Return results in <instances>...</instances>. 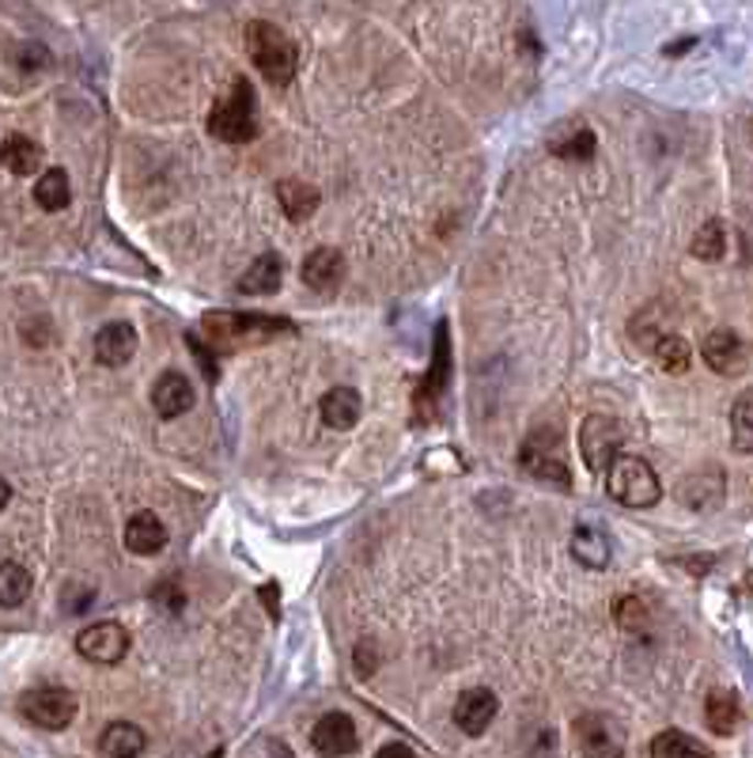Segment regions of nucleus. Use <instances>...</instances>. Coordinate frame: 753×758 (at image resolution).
<instances>
[{
  "mask_svg": "<svg viewBox=\"0 0 753 758\" xmlns=\"http://www.w3.org/2000/svg\"><path fill=\"white\" fill-rule=\"evenodd\" d=\"M606 493L624 508H652L663 501V482L652 471V463L640 455H621L613 459V466L606 471Z\"/></svg>",
  "mask_w": 753,
  "mask_h": 758,
  "instance_id": "nucleus-4",
  "label": "nucleus"
},
{
  "mask_svg": "<svg viewBox=\"0 0 753 758\" xmlns=\"http://www.w3.org/2000/svg\"><path fill=\"white\" fill-rule=\"evenodd\" d=\"M572 558L579 561V565L587 569H606L610 565V539H606L598 527H576V535H572Z\"/></svg>",
  "mask_w": 753,
  "mask_h": 758,
  "instance_id": "nucleus-24",
  "label": "nucleus"
},
{
  "mask_svg": "<svg viewBox=\"0 0 753 758\" xmlns=\"http://www.w3.org/2000/svg\"><path fill=\"white\" fill-rule=\"evenodd\" d=\"M34 201L46 212H62L68 201H73V183H68V175L62 167H49V172L34 183Z\"/></svg>",
  "mask_w": 753,
  "mask_h": 758,
  "instance_id": "nucleus-28",
  "label": "nucleus"
},
{
  "mask_svg": "<svg viewBox=\"0 0 753 758\" xmlns=\"http://www.w3.org/2000/svg\"><path fill=\"white\" fill-rule=\"evenodd\" d=\"M167 547V527L156 513H133L125 524V550L136 558H152Z\"/></svg>",
  "mask_w": 753,
  "mask_h": 758,
  "instance_id": "nucleus-17",
  "label": "nucleus"
},
{
  "mask_svg": "<svg viewBox=\"0 0 753 758\" xmlns=\"http://www.w3.org/2000/svg\"><path fill=\"white\" fill-rule=\"evenodd\" d=\"M277 201H280V209H285V217L299 224V220L314 217L322 194H319V186L303 183V178H280V183H277Z\"/></svg>",
  "mask_w": 753,
  "mask_h": 758,
  "instance_id": "nucleus-20",
  "label": "nucleus"
},
{
  "mask_svg": "<svg viewBox=\"0 0 753 758\" xmlns=\"http://www.w3.org/2000/svg\"><path fill=\"white\" fill-rule=\"evenodd\" d=\"M186 345L193 349V356H197V364H201L204 380H209V383H217L220 369H217V364H212V361H217V353H212V349L201 342V334H186Z\"/></svg>",
  "mask_w": 753,
  "mask_h": 758,
  "instance_id": "nucleus-34",
  "label": "nucleus"
},
{
  "mask_svg": "<svg viewBox=\"0 0 753 758\" xmlns=\"http://www.w3.org/2000/svg\"><path fill=\"white\" fill-rule=\"evenodd\" d=\"M652 758H716L700 739H693L689 732L666 728L652 739Z\"/></svg>",
  "mask_w": 753,
  "mask_h": 758,
  "instance_id": "nucleus-26",
  "label": "nucleus"
},
{
  "mask_svg": "<svg viewBox=\"0 0 753 758\" xmlns=\"http://www.w3.org/2000/svg\"><path fill=\"white\" fill-rule=\"evenodd\" d=\"M375 758H417V751L406 744H387V747H379V755Z\"/></svg>",
  "mask_w": 753,
  "mask_h": 758,
  "instance_id": "nucleus-36",
  "label": "nucleus"
},
{
  "mask_svg": "<svg viewBox=\"0 0 753 758\" xmlns=\"http://www.w3.org/2000/svg\"><path fill=\"white\" fill-rule=\"evenodd\" d=\"M519 466L527 474H534L538 482H553L561 490H572V471L564 463V451H561V437L557 432H534L527 437V444L519 448Z\"/></svg>",
  "mask_w": 753,
  "mask_h": 758,
  "instance_id": "nucleus-6",
  "label": "nucleus"
},
{
  "mask_svg": "<svg viewBox=\"0 0 753 758\" xmlns=\"http://www.w3.org/2000/svg\"><path fill=\"white\" fill-rule=\"evenodd\" d=\"M280 281H285V262H280V254H258V259L251 262V270H246L243 277L235 281V293L243 296H269L280 288Z\"/></svg>",
  "mask_w": 753,
  "mask_h": 758,
  "instance_id": "nucleus-19",
  "label": "nucleus"
},
{
  "mask_svg": "<svg viewBox=\"0 0 753 758\" xmlns=\"http://www.w3.org/2000/svg\"><path fill=\"white\" fill-rule=\"evenodd\" d=\"M209 133L217 141H228V144H246L254 141L262 133V122H258V96H254V88L246 80H235L231 84V96L220 99L217 107H212L209 114Z\"/></svg>",
  "mask_w": 753,
  "mask_h": 758,
  "instance_id": "nucleus-3",
  "label": "nucleus"
},
{
  "mask_svg": "<svg viewBox=\"0 0 753 758\" xmlns=\"http://www.w3.org/2000/svg\"><path fill=\"white\" fill-rule=\"evenodd\" d=\"M152 406H156V414L164 417V421H175V417H182L186 410H193L190 380H186L182 372H164V376L156 380V387H152Z\"/></svg>",
  "mask_w": 753,
  "mask_h": 758,
  "instance_id": "nucleus-16",
  "label": "nucleus"
},
{
  "mask_svg": "<svg viewBox=\"0 0 753 758\" xmlns=\"http://www.w3.org/2000/svg\"><path fill=\"white\" fill-rule=\"evenodd\" d=\"M693 259L700 262H720L727 254V224L723 220H708V224H700V232L693 235Z\"/></svg>",
  "mask_w": 753,
  "mask_h": 758,
  "instance_id": "nucleus-31",
  "label": "nucleus"
},
{
  "mask_svg": "<svg viewBox=\"0 0 753 758\" xmlns=\"http://www.w3.org/2000/svg\"><path fill=\"white\" fill-rule=\"evenodd\" d=\"M76 694L65 686H34L20 697V713L27 717L34 728L46 732H62L76 721Z\"/></svg>",
  "mask_w": 753,
  "mask_h": 758,
  "instance_id": "nucleus-5",
  "label": "nucleus"
},
{
  "mask_svg": "<svg viewBox=\"0 0 753 758\" xmlns=\"http://www.w3.org/2000/svg\"><path fill=\"white\" fill-rule=\"evenodd\" d=\"M624 444V432L613 417L602 414H590L584 425H579V455H584L587 471L606 474L613 466V459L621 455Z\"/></svg>",
  "mask_w": 753,
  "mask_h": 758,
  "instance_id": "nucleus-7",
  "label": "nucleus"
},
{
  "mask_svg": "<svg viewBox=\"0 0 753 758\" xmlns=\"http://www.w3.org/2000/svg\"><path fill=\"white\" fill-rule=\"evenodd\" d=\"M579 758H624V728L610 713H584L576 717Z\"/></svg>",
  "mask_w": 753,
  "mask_h": 758,
  "instance_id": "nucleus-8",
  "label": "nucleus"
},
{
  "mask_svg": "<svg viewBox=\"0 0 753 758\" xmlns=\"http://www.w3.org/2000/svg\"><path fill=\"white\" fill-rule=\"evenodd\" d=\"M595 144H598L595 133H590V130H576L568 141L553 144V156H561V160H590V156H595Z\"/></svg>",
  "mask_w": 753,
  "mask_h": 758,
  "instance_id": "nucleus-32",
  "label": "nucleus"
},
{
  "mask_svg": "<svg viewBox=\"0 0 753 758\" xmlns=\"http://www.w3.org/2000/svg\"><path fill=\"white\" fill-rule=\"evenodd\" d=\"M739 717H742L739 697H734L731 690H712V694H708L705 721H708V728H712L716 736H731V732L739 728Z\"/></svg>",
  "mask_w": 753,
  "mask_h": 758,
  "instance_id": "nucleus-25",
  "label": "nucleus"
},
{
  "mask_svg": "<svg viewBox=\"0 0 753 758\" xmlns=\"http://www.w3.org/2000/svg\"><path fill=\"white\" fill-rule=\"evenodd\" d=\"M319 414H322V421H326L330 429H337V432L353 429V425L361 421V414H364L361 391H356V387L326 391V395H322V403H319Z\"/></svg>",
  "mask_w": 753,
  "mask_h": 758,
  "instance_id": "nucleus-18",
  "label": "nucleus"
},
{
  "mask_svg": "<svg viewBox=\"0 0 753 758\" xmlns=\"http://www.w3.org/2000/svg\"><path fill=\"white\" fill-rule=\"evenodd\" d=\"M201 330L209 338L212 353H239V349L269 345L277 338L296 334V327L288 319L262 311H209L201 319Z\"/></svg>",
  "mask_w": 753,
  "mask_h": 758,
  "instance_id": "nucleus-1",
  "label": "nucleus"
},
{
  "mask_svg": "<svg viewBox=\"0 0 753 758\" xmlns=\"http://www.w3.org/2000/svg\"><path fill=\"white\" fill-rule=\"evenodd\" d=\"M447 383H451V334H447V322H440V327H435L432 364H428V376L421 380V391H417V403H413L421 421H432L435 417Z\"/></svg>",
  "mask_w": 753,
  "mask_h": 758,
  "instance_id": "nucleus-9",
  "label": "nucleus"
},
{
  "mask_svg": "<svg viewBox=\"0 0 753 758\" xmlns=\"http://www.w3.org/2000/svg\"><path fill=\"white\" fill-rule=\"evenodd\" d=\"M682 501L693 508V513H708L723 501V471L720 466H708L705 474H693L682 485Z\"/></svg>",
  "mask_w": 753,
  "mask_h": 758,
  "instance_id": "nucleus-22",
  "label": "nucleus"
},
{
  "mask_svg": "<svg viewBox=\"0 0 753 758\" xmlns=\"http://www.w3.org/2000/svg\"><path fill=\"white\" fill-rule=\"evenodd\" d=\"M130 629L118 626V622H96V626L80 629L76 634V652L84 656V660L91 663H118L125 660V652H130Z\"/></svg>",
  "mask_w": 753,
  "mask_h": 758,
  "instance_id": "nucleus-11",
  "label": "nucleus"
},
{
  "mask_svg": "<svg viewBox=\"0 0 753 758\" xmlns=\"http://www.w3.org/2000/svg\"><path fill=\"white\" fill-rule=\"evenodd\" d=\"M0 164L12 175L27 178L42 167V149L31 138H23V133H12V138H4V144H0Z\"/></svg>",
  "mask_w": 753,
  "mask_h": 758,
  "instance_id": "nucleus-23",
  "label": "nucleus"
},
{
  "mask_svg": "<svg viewBox=\"0 0 753 758\" xmlns=\"http://www.w3.org/2000/svg\"><path fill=\"white\" fill-rule=\"evenodd\" d=\"M31 573L20 561H0V607H20L31 595Z\"/></svg>",
  "mask_w": 753,
  "mask_h": 758,
  "instance_id": "nucleus-30",
  "label": "nucleus"
},
{
  "mask_svg": "<svg viewBox=\"0 0 753 758\" xmlns=\"http://www.w3.org/2000/svg\"><path fill=\"white\" fill-rule=\"evenodd\" d=\"M136 345H141V338H136L130 322H107L96 334V361L107 364V369H122V364L133 361Z\"/></svg>",
  "mask_w": 753,
  "mask_h": 758,
  "instance_id": "nucleus-15",
  "label": "nucleus"
},
{
  "mask_svg": "<svg viewBox=\"0 0 753 758\" xmlns=\"http://www.w3.org/2000/svg\"><path fill=\"white\" fill-rule=\"evenodd\" d=\"M731 448L750 455L753 451V387L742 391L731 406Z\"/></svg>",
  "mask_w": 753,
  "mask_h": 758,
  "instance_id": "nucleus-29",
  "label": "nucleus"
},
{
  "mask_svg": "<svg viewBox=\"0 0 753 758\" xmlns=\"http://www.w3.org/2000/svg\"><path fill=\"white\" fill-rule=\"evenodd\" d=\"M341 281H345V259H341V251H333V246H319V251H311L303 259V285L307 288L330 296L341 288Z\"/></svg>",
  "mask_w": 753,
  "mask_h": 758,
  "instance_id": "nucleus-14",
  "label": "nucleus"
},
{
  "mask_svg": "<svg viewBox=\"0 0 753 758\" xmlns=\"http://www.w3.org/2000/svg\"><path fill=\"white\" fill-rule=\"evenodd\" d=\"M8 501H12V485H8L4 479H0V513L8 508Z\"/></svg>",
  "mask_w": 753,
  "mask_h": 758,
  "instance_id": "nucleus-38",
  "label": "nucleus"
},
{
  "mask_svg": "<svg viewBox=\"0 0 753 758\" xmlns=\"http://www.w3.org/2000/svg\"><path fill=\"white\" fill-rule=\"evenodd\" d=\"M496 713H500V697L485 686L466 690V694H458V702H455V724H458V732H466V736H485L489 724L496 721Z\"/></svg>",
  "mask_w": 753,
  "mask_h": 758,
  "instance_id": "nucleus-13",
  "label": "nucleus"
},
{
  "mask_svg": "<svg viewBox=\"0 0 753 758\" xmlns=\"http://www.w3.org/2000/svg\"><path fill=\"white\" fill-rule=\"evenodd\" d=\"M152 600L164 603V607L170 611V615H178V611H182V603H186V595L178 592V584H175V581H164V584L152 587Z\"/></svg>",
  "mask_w": 753,
  "mask_h": 758,
  "instance_id": "nucleus-35",
  "label": "nucleus"
},
{
  "mask_svg": "<svg viewBox=\"0 0 753 758\" xmlns=\"http://www.w3.org/2000/svg\"><path fill=\"white\" fill-rule=\"evenodd\" d=\"M311 747L322 758H348L361 747L353 717L348 713H326V717H319V724L311 728Z\"/></svg>",
  "mask_w": 753,
  "mask_h": 758,
  "instance_id": "nucleus-12",
  "label": "nucleus"
},
{
  "mask_svg": "<svg viewBox=\"0 0 753 758\" xmlns=\"http://www.w3.org/2000/svg\"><path fill=\"white\" fill-rule=\"evenodd\" d=\"M243 758H296L292 755V747L285 744V739H277V736H254L251 744L243 747Z\"/></svg>",
  "mask_w": 753,
  "mask_h": 758,
  "instance_id": "nucleus-33",
  "label": "nucleus"
},
{
  "mask_svg": "<svg viewBox=\"0 0 753 758\" xmlns=\"http://www.w3.org/2000/svg\"><path fill=\"white\" fill-rule=\"evenodd\" d=\"M652 353H655V361H658V369L663 372H671V376H682V372H689V364H693V349L689 342L682 334H658L655 342H652Z\"/></svg>",
  "mask_w": 753,
  "mask_h": 758,
  "instance_id": "nucleus-27",
  "label": "nucleus"
},
{
  "mask_svg": "<svg viewBox=\"0 0 753 758\" xmlns=\"http://www.w3.org/2000/svg\"><path fill=\"white\" fill-rule=\"evenodd\" d=\"M144 747H148V736L130 721L107 724V732L99 736V751L107 758H141Z\"/></svg>",
  "mask_w": 753,
  "mask_h": 758,
  "instance_id": "nucleus-21",
  "label": "nucleus"
},
{
  "mask_svg": "<svg viewBox=\"0 0 753 758\" xmlns=\"http://www.w3.org/2000/svg\"><path fill=\"white\" fill-rule=\"evenodd\" d=\"M700 356L716 376H742L750 369V345L742 342L739 330H708L705 342H700Z\"/></svg>",
  "mask_w": 753,
  "mask_h": 758,
  "instance_id": "nucleus-10",
  "label": "nucleus"
},
{
  "mask_svg": "<svg viewBox=\"0 0 753 758\" xmlns=\"http://www.w3.org/2000/svg\"><path fill=\"white\" fill-rule=\"evenodd\" d=\"M262 595H265V600H269V603H265V607H269V615L277 618V615H280V607H277V587L265 584V587H262Z\"/></svg>",
  "mask_w": 753,
  "mask_h": 758,
  "instance_id": "nucleus-37",
  "label": "nucleus"
},
{
  "mask_svg": "<svg viewBox=\"0 0 753 758\" xmlns=\"http://www.w3.org/2000/svg\"><path fill=\"white\" fill-rule=\"evenodd\" d=\"M246 50H251V62L273 88H288L296 76L299 54H296V42L269 20H254L246 23Z\"/></svg>",
  "mask_w": 753,
  "mask_h": 758,
  "instance_id": "nucleus-2",
  "label": "nucleus"
}]
</instances>
